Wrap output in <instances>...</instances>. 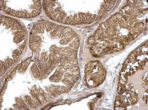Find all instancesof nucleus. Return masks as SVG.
I'll use <instances>...</instances> for the list:
<instances>
[{"mask_svg":"<svg viewBox=\"0 0 148 110\" xmlns=\"http://www.w3.org/2000/svg\"><path fill=\"white\" fill-rule=\"evenodd\" d=\"M1 9L17 18H30L37 16L42 10L39 1H1Z\"/></svg>","mask_w":148,"mask_h":110,"instance_id":"obj_1","label":"nucleus"}]
</instances>
